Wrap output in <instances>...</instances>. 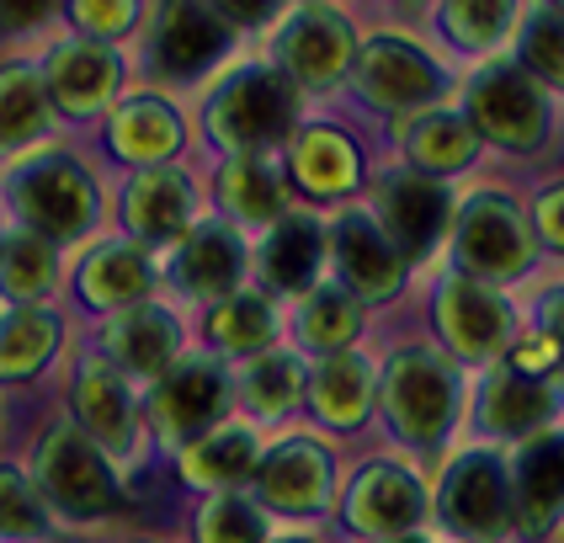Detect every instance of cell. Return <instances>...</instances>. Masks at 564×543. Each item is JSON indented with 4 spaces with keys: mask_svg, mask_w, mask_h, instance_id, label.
I'll return each mask as SVG.
<instances>
[{
    "mask_svg": "<svg viewBox=\"0 0 564 543\" xmlns=\"http://www.w3.org/2000/svg\"><path fill=\"white\" fill-rule=\"evenodd\" d=\"M208 128L224 150L235 155H261L288 139L293 128V86L282 80L278 69L267 64H251L240 75H229L208 107Z\"/></svg>",
    "mask_w": 564,
    "mask_h": 543,
    "instance_id": "6da1fadb",
    "label": "cell"
},
{
    "mask_svg": "<svg viewBox=\"0 0 564 543\" xmlns=\"http://www.w3.org/2000/svg\"><path fill=\"white\" fill-rule=\"evenodd\" d=\"M458 368L437 351H394L383 373V411L405 443H442L458 415Z\"/></svg>",
    "mask_w": 564,
    "mask_h": 543,
    "instance_id": "7a4b0ae2",
    "label": "cell"
},
{
    "mask_svg": "<svg viewBox=\"0 0 564 543\" xmlns=\"http://www.w3.org/2000/svg\"><path fill=\"white\" fill-rule=\"evenodd\" d=\"M11 203H17V214L28 224V235L37 240H75V235H86L96 219V187L91 176L75 165L69 155H37L28 160L17 176H11Z\"/></svg>",
    "mask_w": 564,
    "mask_h": 543,
    "instance_id": "3957f363",
    "label": "cell"
},
{
    "mask_svg": "<svg viewBox=\"0 0 564 543\" xmlns=\"http://www.w3.org/2000/svg\"><path fill=\"white\" fill-rule=\"evenodd\" d=\"M469 128L496 139L506 150H538L549 133V107L538 80L522 64H490L469 86Z\"/></svg>",
    "mask_w": 564,
    "mask_h": 543,
    "instance_id": "277c9868",
    "label": "cell"
},
{
    "mask_svg": "<svg viewBox=\"0 0 564 543\" xmlns=\"http://www.w3.org/2000/svg\"><path fill=\"white\" fill-rule=\"evenodd\" d=\"M437 511H442V522H447V533H458V539H469V543L501 539L506 528L517 522L506 464L496 453H485V447L464 453V458L447 469V479H442Z\"/></svg>",
    "mask_w": 564,
    "mask_h": 543,
    "instance_id": "5b68a950",
    "label": "cell"
},
{
    "mask_svg": "<svg viewBox=\"0 0 564 543\" xmlns=\"http://www.w3.org/2000/svg\"><path fill=\"white\" fill-rule=\"evenodd\" d=\"M37 485L48 501H59L75 517H101L118 507V485L107 458L96 453V443L80 426H54L43 447H37Z\"/></svg>",
    "mask_w": 564,
    "mask_h": 543,
    "instance_id": "8992f818",
    "label": "cell"
},
{
    "mask_svg": "<svg viewBox=\"0 0 564 543\" xmlns=\"http://www.w3.org/2000/svg\"><path fill=\"white\" fill-rule=\"evenodd\" d=\"M458 256L469 272L506 283L533 261V235L501 192H474L469 208L458 214Z\"/></svg>",
    "mask_w": 564,
    "mask_h": 543,
    "instance_id": "52a82bcc",
    "label": "cell"
},
{
    "mask_svg": "<svg viewBox=\"0 0 564 543\" xmlns=\"http://www.w3.org/2000/svg\"><path fill=\"white\" fill-rule=\"evenodd\" d=\"M278 75L288 86H310L325 91L336 86L351 64V28H346L341 11H325V6H304L288 17V28L278 32Z\"/></svg>",
    "mask_w": 564,
    "mask_h": 543,
    "instance_id": "ba28073f",
    "label": "cell"
},
{
    "mask_svg": "<svg viewBox=\"0 0 564 543\" xmlns=\"http://www.w3.org/2000/svg\"><path fill=\"white\" fill-rule=\"evenodd\" d=\"M357 91L383 112H410L442 96V69L432 54H421L405 37H373L357 59Z\"/></svg>",
    "mask_w": 564,
    "mask_h": 543,
    "instance_id": "9c48e42d",
    "label": "cell"
},
{
    "mask_svg": "<svg viewBox=\"0 0 564 543\" xmlns=\"http://www.w3.org/2000/svg\"><path fill=\"white\" fill-rule=\"evenodd\" d=\"M224 400H229L224 368L192 357V362H176L171 373H160L155 394H150V421L171 443H197L224 415Z\"/></svg>",
    "mask_w": 564,
    "mask_h": 543,
    "instance_id": "30bf717a",
    "label": "cell"
},
{
    "mask_svg": "<svg viewBox=\"0 0 564 543\" xmlns=\"http://www.w3.org/2000/svg\"><path fill=\"white\" fill-rule=\"evenodd\" d=\"M447 219H453V203L437 182H426V176H383L378 182V229L405 261L432 256Z\"/></svg>",
    "mask_w": 564,
    "mask_h": 543,
    "instance_id": "8fae6325",
    "label": "cell"
},
{
    "mask_svg": "<svg viewBox=\"0 0 564 543\" xmlns=\"http://www.w3.org/2000/svg\"><path fill=\"white\" fill-rule=\"evenodd\" d=\"M437 325L458 357H496L511 341V309L479 278H447L437 287Z\"/></svg>",
    "mask_w": 564,
    "mask_h": 543,
    "instance_id": "7c38bea8",
    "label": "cell"
},
{
    "mask_svg": "<svg viewBox=\"0 0 564 543\" xmlns=\"http://www.w3.org/2000/svg\"><path fill=\"white\" fill-rule=\"evenodd\" d=\"M330 475H336V464L325 447L310 437H288L256 464V490L267 507L304 517V511H319L330 501Z\"/></svg>",
    "mask_w": 564,
    "mask_h": 543,
    "instance_id": "4fadbf2b",
    "label": "cell"
},
{
    "mask_svg": "<svg viewBox=\"0 0 564 543\" xmlns=\"http://www.w3.org/2000/svg\"><path fill=\"white\" fill-rule=\"evenodd\" d=\"M229 48V28L214 6H165L155 17V69H165L171 80H192L197 69L219 59Z\"/></svg>",
    "mask_w": 564,
    "mask_h": 543,
    "instance_id": "5bb4252c",
    "label": "cell"
},
{
    "mask_svg": "<svg viewBox=\"0 0 564 543\" xmlns=\"http://www.w3.org/2000/svg\"><path fill=\"white\" fill-rule=\"evenodd\" d=\"M330 240H336V261H341V278L351 283V293H362V298L400 293L405 256L389 246V235L378 229L373 214H341Z\"/></svg>",
    "mask_w": 564,
    "mask_h": 543,
    "instance_id": "9a60e30c",
    "label": "cell"
},
{
    "mask_svg": "<svg viewBox=\"0 0 564 543\" xmlns=\"http://www.w3.org/2000/svg\"><path fill=\"white\" fill-rule=\"evenodd\" d=\"M421 485L389 464L362 469L351 485V501H346V522L357 533H378V539H405L410 528L421 522Z\"/></svg>",
    "mask_w": 564,
    "mask_h": 543,
    "instance_id": "2e32d148",
    "label": "cell"
},
{
    "mask_svg": "<svg viewBox=\"0 0 564 543\" xmlns=\"http://www.w3.org/2000/svg\"><path fill=\"white\" fill-rule=\"evenodd\" d=\"M511 511L528 533L554 528V517L564 511V432L554 437H533L511 464Z\"/></svg>",
    "mask_w": 564,
    "mask_h": 543,
    "instance_id": "e0dca14e",
    "label": "cell"
},
{
    "mask_svg": "<svg viewBox=\"0 0 564 543\" xmlns=\"http://www.w3.org/2000/svg\"><path fill=\"white\" fill-rule=\"evenodd\" d=\"M107 351L118 357V368L128 373H144V379H160L176 368V351H182V325L171 309H155V304H133L112 319L107 330Z\"/></svg>",
    "mask_w": 564,
    "mask_h": 543,
    "instance_id": "ac0fdd59",
    "label": "cell"
},
{
    "mask_svg": "<svg viewBox=\"0 0 564 543\" xmlns=\"http://www.w3.org/2000/svg\"><path fill=\"white\" fill-rule=\"evenodd\" d=\"M123 64L112 59L107 48L96 43H64L48 54V80H43V96H54L69 118L80 112H96L112 101V86H118Z\"/></svg>",
    "mask_w": 564,
    "mask_h": 543,
    "instance_id": "d6986e66",
    "label": "cell"
},
{
    "mask_svg": "<svg viewBox=\"0 0 564 543\" xmlns=\"http://www.w3.org/2000/svg\"><path fill=\"white\" fill-rule=\"evenodd\" d=\"M176 278L197 298H235V287L246 278V246H240V235L224 229V224L187 229V240L176 251Z\"/></svg>",
    "mask_w": 564,
    "mask_h": 543,
    "instance_id": "ffe728a7",
    "label": "cell"
},
{
    "mask_svg": "<svg viewBox=\"0 0 564 543\" xmlns=\"http://www.w3.org/2000/svg\"><path fill=\"white\" fill-rule=\"evenodd\" d=\"M75 405H80L86 437L128 453V443H133V405H128V389L112 362H101V357L80 362V373H75Z\"/></svg>",
    "mask_w": 564,
    "mask_h": 543,
    "instance_id": "44dd1931",
    "label": "cell"
},
{
    "mask_svg": "<svg viewBox=\"0 0 564 543\" xmlns=\"http://www.w3.org/2000/svg\"><path fill=\"white\" fill-rule=\"evenodd\" d=\"M192 219V182L182 171H144L133 187H128V229L139 235V240H171V235H182Z\"/></svg>",
    "mask_w": 564,
    "mask_h": 543,
    "instance_id": "7402d4cb",
    "label": "cell"
},
{
    "mask_svg": "<svg viewBox=\"0 0 564 543\" xmlns=\"http://www.w3.org/2000/svg\"><path fill=\"white\" fill-rule=\"evenodd\" d=\"M554 415V389L538 379H522V373H490L485 383V400H479V421L490 426V432H501V437H528L538 432L543 421Z\"/></svg>",
    "mask_w": 564,
    "mask_h": 543,
    "instance_id": "603a6c76",
    "label": "cell"
},
{
    "mask_svg": "<svg viewBox=\"0 0 564 543\" xmlns=\"http://www.w3.org/2000/svg\"><path fill=\"white\" fill-rule=\"evenodd\" d=\"M319 256H325V229L310 214H288V219H278L267 251H261V272L282 293H304L319 272Z\"/></svg>",
    "mask_w": 564,
    "mask_h": 543,
    "instance_id": "cb8c5ba5",
    "label": "cell"
},
{
    "mask_svg": "<svg viewBox=\"0 0 564 543\" xmlns=\"http://www.w3.org/2000/svg\"><path fill=\"white\" fill-rule=\"evenodd\" d=\"M112 144L123 160H139V165H160L165 155H176L182 144V123L176 112L155 101V96H133L123 107H112Z\"/></svg>",
    "mask_w": 564,
    "mask_h": 543,
    "instance_id": "d4e9b609",
    "label": "cell"
},
{
    "mask_svg": "<svg viewBox=\"0 0 564 543\" xmlns=\"http://www.w3.org/2000/svg\"><path fill=\"white\" fill-rule=\"evenodd\" d=\"M310 400L319 421L330 426H357L368 415V400H373V368L351 351H330L310 379Z\"/></svg>",
    "mask_w": 564,
    "mask_h": 543,
    "instance_id": "484cf974",
    "label": "cell"
},
{
    "mask_svg": "<svg viewBox=\"0 0 564 543\" xmlns=\"http://www.w3.org/2000/svg\"><path fill=\"white\" fill-rule=\"evenodd\" d=\"M405 150L421 171H464L479 155V133L458 112H426L405 133Z\"/></svg>",
    "mask_w": 564,
    "mask_h": 543,
    "instance_id": "4316f807",
    "label": "cell"
},
{
    "mask_svg": "<svg viewBox=\"0 0 564 543\" xmlns=\"http://www.w3.org/2000/svg\"><path fill=\"white\" fill-rule=\"evenodd\" d=\"M293 176H299L304 192H319V197L346 192L357 182V150H351V139L336 133V128H310L299 139V150H293Z\"/></svg>",
    "mask_w": 564,
    "mask_h": 543,
    "instance_id": "83f0119b",
    "label": "cell"
},
{
    "mask_svg": "<svg viewBox=\"0 0 564 543\" xmlns=\"http://www.w3.org/2000/svg\"><path fill=\"white\" fill-rule=\"evenodd\" d=\"M48 128V96L32 64H0V150H17Z\"/></svg>",
    "mask_w": 564,
    "mask_h": 543,
    "instance_id": "f1b7e54d",
    "label": "cell"
},
{
    "mask_svg": "<svg viewBox=\"0 0 564 543\" xmlns=\"http://www.w3.org/2000/svg\"><path fill=\"white\" fill-rule=\"evenodd\" d=\"M219 197L229 214H240V219H282V176L278 165H267L261 155H235L224 165L219 176Z\"/></svg>",
    "mask_w": 564,
    "mask_h": 543,
    "instance_id": "f546056e",
    "label": "cell"
},
{
    "mask_svg": "<svg viewBox=\"0 0 564 543\" xmlns=\"http://www.w3.org/2000/svg\"><path fill=\"white\" fill-rule=\"evenodd\" d=\"M59 347V325L43 309H17L0 319V379H28Z\"/></svg>",
    "mask_w": 564,
    "mask_h": 543,
    "instance_id": "4dcf8cb0",
    "label": "cell"
},
{
    "mask_svg": "<svg viewBox=\"0 0 564 543\" xmlns=\"http://www.w3.org/2000/svg\"><path fill=\"white\" fill-rule=\"evenodd\" d=\"M256 469V437L229 426V432H214V437H197V443L182 453V475L192 485H235Z\"/></svg>",
    "mask_w": 564,
    "mask_h": 543,
    "instance_id": "1f68e13d",
    "label": "cell"
},
{
    "mask_svg": "<svg viewBox=\"0 0 564 543\" xmlns=\"http://www.w3.org/2000/svg\"><path fill=\"white\" fill-rule=\"evenodd\" d=\"M80 283H86V298H91V304L118 309V304H133V298L150 287V267H144V256L133 251V246H101V251L86 261Z\"/></svg>",
    "mask_w": 564,
    "mask_h": 543,
    "instance_id": "d6a6232c",
    "label": "cell"
},
{
    "mask_svg": "<svg viewBox=\"0 0 564 543\" xmlns=\"http://www.w3.org/2000/svg\"><path fill=\"white\" fill-rule=\"evenodd\" d=\"M54 278H59V267H54V246L48 240H37L28 229L0 240V287L11 298L32 304V298H43L54 287Z\"/></svg>",
    "mask_w": 564,
    "mask_h": 543,
    "instance_id": "836d02e7",
    "label": "cell"
},
{
    "mask_svg": "<svg viewBox=\"0 0 564 543\" xmlns=\"http://www.w3.org/2000/svg\"><path fill=\"white\" fill-rule=\"evenodd\" d=\"M240 394H246V405H251L256 415L293 411V400L304 394V368H299V357H288V351H267L261 362L246 368Z\"/></svg>",
    "mask_w": 564,
    "mask_h": 543,
    "instance_id": "e575fe53",
    "label": "cell"
},
{
    "mask_svg": "<svg viewBox=\"0 0 564 543\" xmlns=\"http://www.w3.org/2000/svg\"><path fill=\"white\" fill-rule=\"evenodd\" d=\"M299 325H304V341L330 357V351H341L346 341L357 336L362 315H357V298H351V293L325 287V293H314L310 304H304V319H299Z\"/></svg>",
    "mask_w": 564,
    "mask_h": 543,
    "instance_id": "d590c367",
    "label": "cell"
},
{
    "mask_svg": "<svg viewBox=\"0 0 564 543\" xmlns=\"http://www.w3.org/2000/svg\"><path fill=\"white\" fill-rule=\"evenodd\" d=\"M214 341L229 351H256L272 341V309L256 293H235L214 309Z\"/></svg>",
    "mask_w": 564,
    "mask_h": 543,
    "instance_id": "8d00e7d4",
    "label": "cell"
},
{
    "mask_svg": "<svg viewBox=\"0 0 564 543\" xmlns=\"http://www.w3.org/2000/svg\"><path fill=\"white\" fill-rule=\"evenodd\" d=\"M522 64L533 80H549V86H564V11L560 6H543L528 17L522 28Z\"/></svg>",
    "mask_w": 564,
    "mask_h": 543,
    "instance_id": "74e56055",
    "label": "cell"
},
{
    "mask_svg": "<svg viewBox=\"0 0 564 543\" xmlns=\"http://www.w3.org/2000/svg\"><path fill=\"white\" fill-rule=\"evenodd\" d=\"M197 539L203 543H261L267 522L246 496H214L208 507L197 511Z\"/></svg>",
    "mask_w": 564,
    "mask_h": 543,
    "instance_id": "f35d334b",
    "label": "cell"
},
{
    "mask_svg": "<svg viewBox=\"0 0 564 543\" xmlns=\"http://www.w3.org/2000/svg\"><path fill=\"white\" fill-rule=\"evenodd\" d=\"M48 517H43V501L28 479L17 469H0V539L22 543V539H43Z\"/></svg>",
    "mask_w": 564,
    "mask_h": 543,
    "instance_id": "ab89813d",
    "label": "cell"
},
{
    "mask_svg": "<svg viewBox=\"0 0 564 543\" xmlns=\"http://www.w3.org/2000/svg\"><path fill=\"white\" fill-rule=\"evenodd\" d=\"M442 17H447V32H453L458 43H469V48L496 43V37L506 32V22H511L506 6H447Z\"/></svg>",
    "mask_w": 564,
    "mask_h": 543,
    "instance_id": "60d3db41",
    "label": "cell"
},
{
    "mask_svg": "<svg viewBox=\"0 0 564 543\" xmlns=\"http://www.w3.org/2000/svg\"><path fill=\"white\" fill-rule=\"evenodd\" d=\"M538 235H543V246L564 251V182L538 197Z\"/></svg>",
    "mask_w": 564,
    "mask_h": 543,
    "instance_id": "b9f144b4",
    "label": "cell"
},
{
    "mask_svg": "<svg viewBox=\"0 0 564 543\" xmlns=\"http://www.w3.org/2000/svg\"><path fill=\"white\" fill-rule=\"evenodd\" d=\"M75 22H91V32L112 37V32H128L133 6H75Z\"/></svg>",
    "mask_w": 564,
    "mask_h": 543,
    "instance_id": "7bdbcfd3",
    "label": "cell"
},
{
    "mask_svg": "<svg viewBox=\"0 0 564 543\" xmlns=\"http://www.w3.org/2000/svg\"><path fill=\"white\" fill-rule=\"evenodd\" d=\"M538 330L554 341V351H560V362H564V287L543 293V304H538Z\"/></svg>",
    "mask_w": 564,
    "mask_h": 543,
    "instance_id": "ee69618b",
    "label": "cell"
},
{
    "mask_svg": "<svg viewBox=\"0 0 564 543\" xmlns=\"http://www.w3.org/2000/svg\"><path fill=\"white\" fill-rule=\"evenodd\" d=\"M43 6H0V22H37Z\"/></svg>",
    "mask_w": 564,
    "mask_h": 543,
    "instance_id": "f6af8a7d",
    "label": "cell"
},
{
    "mask_svg": "<svg viewBox=\"0 0 564 543\" xmlns=\"http://www.w3.org/2000/svg\"><path fill=\"white\" fill-rule=\"evenodd\" d=\"M378 543H421V539H410V533H405V539H378Z\"/></svg>",
    "mask_w": 564,
    "mask_h": 543,
    "instance_id": "bcb514c9",
    "label": "cell"
}]
</instances>
